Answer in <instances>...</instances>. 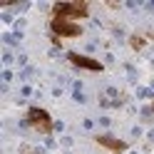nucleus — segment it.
I'll return each instance as SVG.
<instances>
[{"label": "nucleus", "mask_w": 154, "mask_h": 154, "mask_svg": "<svg viewBox=\"0 0 154 154\" xmlns=\"http://www.w3.org/2000/svg\"><path fill=\"white\" fill-rule=\"evenodd\" d=\"M55 17H65V20H82L90 15V5L85 0H75V3H55L52 5Z\"/></svg>", "instance_id": "nucleus-1"}, {"label": "nucleus", "mask_w": 154, "mask_h": 154, "mask_svg": "<svg viewBox=\"0 0 154 154\" xmlns=\"http://www.w3.org/2000/svg\"><path fill=\"white\" fill-rule=\"evenodd\" d=\"M27 124L35 127L37 132H42V134L52 132V119H50V114H47L45 109H40V107H30V109H27Z\"/></svg>", "instance_id": "nucleus-2"}, {"label": "nucleus", "mask_w": 154, "mask_h": 154, "mask_svg": "<svg viewBox=\"0 0 154 154\" xmlns=\"http://www.w3.org/2000/svg\"><path fill=\"white\" fill-rule=\"evenodd\" d=\"M50 27H52L55 37H77V35H82V27L75 20H65V17H52Z\"/></svg>", "instance_id": "nucleus-3"}, {"label": "nucleus", "mask_w": 154, "mask_h": 154, "mask_svg": "<svg viewBox=\"0 0 154 154\" xmlns=\"http://www.w3.org/2000/svg\"><path fill=\"white\" fill-rule=\"evenodd\" d=\"M67 60H70L75 67H82V70H92V72H100L102 70V62L100 60H92V57L80 55V52H70V55H67Z\"/></svg>", "instance_id": "nucleus-4"}, {"label": "nucleus", "mask_w": 154, "mask_h": 154, "mask_svg": "<svg viewBox=\"0 0 154 154\" xmlns=\"http://www.w3.org/2000/svg\"><path fill=\"white\" fill-rule=\"evenodd\" d=\"M97 144H100V147H104V149H112V152H124V149H127V144H124L122 139L109 137V134H102V137H97Z\"/></svg>", "instance_id": "nucleus-5"}, {"label": "nucleus", "mask_w": 154, "mask_h": 154, "mask_svg": "<svg viewBox=\"0 0 154 154\" xmlns=\"http://www.w3.org/2000/svg\"><path fill=\"white\" fill-rule=\"evenodd\" d=\"M129 45L134 47V50H142V47L147 45V40H144L142 35H132V37H129Z\"/></svg>", "instance_id": "nucleus-6"}, {"label": "nucleus", "mask_w": 154, "mask_h": 154, "mask_svg": "<svg viewBox=\"0 0 154 154\" xmlns=\"http://www.w3.org/2000/svg\"><path fill=\"white\" fill-rule=\"evenodd\" d=\"M23 154H37L35 149H30V147H23Z\"/></svg>", "instance_id": "nucleus-7"}]
</instances>
